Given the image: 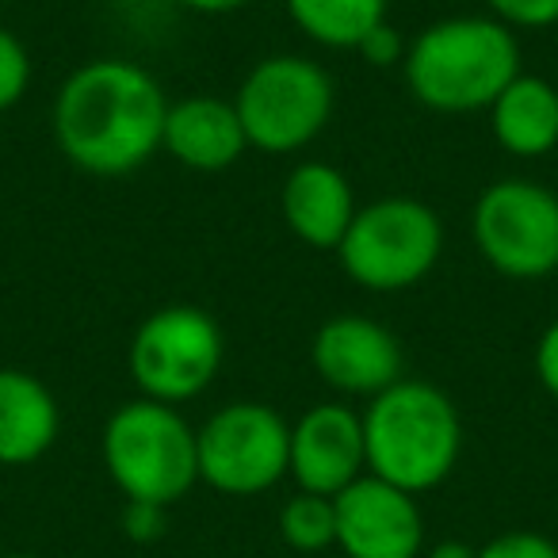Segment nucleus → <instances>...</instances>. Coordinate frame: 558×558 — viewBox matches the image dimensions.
<instances>
[{"instance_id":"obj_8","label":"nucleus","mask_w":558,"mask_h":558,"mask_svg":"<svg viewBox=\"0 0 558 558\" xmlns=\"http://www.w3.org/2000/svg\"><path fill=\"white\" fill-rule=\"evenodd\" d=\"M471 238L497 276L520 283L558 276V195L524 177L494 180L474 199Z\"/></svg>"},{"instance_id":"obj_16","label":"nucleus","mask_w":558,"mask_h":558,"mask_svg":"<svg viewBox=\"0 0 558 558\" xmlns=\"http://www.w3.org/2000/svg\"><path fill=\"white\" fill-rule=\"evenodd\" d=\"M497 146L520 161H539L558 149V88L539 73H520L489 104Z\"/></svg>"},{"instance_id":"obj_6","label":"nucleus","mask_w":558,"mask_h":558,"mask_svg":"<svg viewBox=\"0 0 558 558\" xmlns=\"http://www.w3.org/2000/svg\"><path fill=\"white\" fill-rule=\"evenodd\" d=\"M233 108L248 149L288 157L306 149L329 126L337 108L333 77L306 54H268L241 77Z\"/></svg>"},{"instance_id":"obj_11","label":"nucleus","mask_w":558,"mask_h":558,"mask_svg":"<svg viewBox=\"0 0 558 558\" xmlns=\"http://www.w3.org/2000/svg\"><path fill=\"white\" fill-rule=\"evenodd\" d=\"M311 364L329 390L349 398H375L405 379L398 337L367 314H337L322 322L311 341Z\"/></svg>"},{"instance_id":"obj_15","label":"nucleus","mask_w":558,"mask_h":558,"mask_svg":"<svg viewBox=\"0 0 558 558\" xmlns=\"http://www.w3.org/2000/svg\"><path fill=\"white\" fill-rule=\"evenodd\" d=\"M62 405L39 375L0 367V466H32L58 444Z\"/></svg>"},{"instance_id":"obj_23","label":"nucleus","mask_w":558,"mask_h":558,"mask_svg":"<svg viewBox=\"0 0 558 558\" xmlns=\"http://www.w3.org/2000/svg\"><path fill=\"white\" fill-rule=\"evenodd\" d=\"M405 47H410V43H405L402 32L387 20V24H379L364 43H360L356 54L364 58L367 65H375V70H390V65H402Z\"/></svg>"},{"instance_id":"obj_14","label":"nucleus","mask_w":558,"mask_h":558,"mask_svg":"<svg viewBox=\"0 0 558 558\" xmlns=\"http://www.w3.org/2000/svg\"><path fill=\"white\" fill-rule=\"evenodd\" d=\"M356 195L337 165L329 161H299L279 187V215L303 245L333 248L349 233L356 218Z\"/></svg>"},{"instance_id":"obj_4","label":"nucleus","mask_w":558,"mask_h":558,"mask_svg":"<svg viewBox=\"0 0 558 558\" xmlns=\"http://www.w3.org/2000/svg\"><path fill=\"white\" fill-rule=\"evenodd\" d=\"M100 456L123 501L169 509L184 501L199 482L195 425H187L177 405L154 398H131L104 421Z\"/></svg>"},{"instance_id":"obj_18","label":"nucleus","mask_w":558,"mask_h":558,"mask_svg":"<svg viewBox=\"0 0 558 558\" xmlns=\"http://www.w3.org/2000/svg\"><path fill=\"white\" fill-rule=\"evenodd\" d=\"M279 535L291 550L318 555L326 547H337V509L333 497L322 494H291L279 509Z\"/></svg>"},{"instance_id":"obj_22","label":"nucleus","mask_w":558,"mask_h":558,"mask_svg":"<svg viewBox=\"0 0 558 558\" xmlns=\"http://www.w3.org/2000/svg\"><path fill=\"white\" fill-rule=\"evenodd\" d=\"M165 512L161 505H146V501H126L123 512H119V527L131 543H157L165 535Z\"/></svg>"},{"instance_id":"obj_26","label":"nucleus","mask_w":558,"mask_h":558,"mask_svg":"<svg viewBox=\"0 0 558 558\" xmlns=\"http://www.w3.org/2000/svg\"><path fill=\"white\" fill-rule=\"evenodd\" d=\"M421 558H478V547H471V543H463V539H440V543H433V547H425Z\"/></svg>"},{"instance_id":"obj_19","label":"nucleus","mask_w":558,"mask_h":558,"mask_svg":"<svg viewBox=\"0 0 558 558\" xmlns=\"http://www.w3.org/2000/svg\"><path fill=\"white\" fill-rule=\"evenodd\" d=\"M32 73H35V65H32V54H27L24 39L0 24V111L16 108V104L24 100L27 88H32Z\"/></svg>"},{"instance_id":"obj_9","label":"nucleus","mask_w":558,"mask_h":558,"mask_svg":"<svg viewBox=\"0 0 558 558\" xmlns=\"http://www.w3.org/2000/svg\"><path fill=\"white\" fill-rule=\"evenodd\" d=\"M199 482L226 497H256L288 478L291 421L268 402H226L195 428Z\"/></svg>"},{"instance_id":"obj_12","label":"nucleus","mask_w":558,"mask_h":558,"mask_svg":"<svg viewBox=\"0 0 558 558\" xmlns=\"http://www.w3.org/2000/svg\"><path fill=\"white\" fill-rule=\"evenodd\" d=\"M288 474L303 494L337 497L367 474L364 417L344 402H318L291 421Z\"/></svg>"},{"instance_id":"obj_3","label":"nucleus","mask_w":558,"mask_h":558,"mask_svg":"<svg viewBox=\"0 0 558 558\" xmlns=\"http://www.w3.org/2000/svg\"><path fill=\"white\" fill-rule=\"evenodd\" d=\"M367 474L421 497L444 486L463 456V417L451 395L425 379H398L367 398Z\"/></svg>"},{"instance_id":"obj_5","label":"nucleus","mask_w":558,"mask_h":558,"mask_svg":"<svg viewBox=\"0 0 558 558\" xmlns=\"http://www.w3.org/2000/svg\"><path fill=\"white\" fill-rule=\"evenodd\" d=\"M444 256V222L425 199L383 195L356 207L349 233L337 245L341 271L364 291H410L436 271Z\"/></svg>"},{"instance_id":"obj_7","label":"nucleus","mask_w":558,"mask_h":558,"mask_svg":"<svg viewBox=\"0 0 558 558\" xmlns=\"http://www.w3.org/2000/svg\"><path fill=\"white\" fill-rule=\"evenodd\" d=\"M226 360L222 326L203 306L169 303L154 311L126 344V372L138 398L187 405L210 390Z\"/></svg>"},{"instance_id":"obj_13","label":"nucleus","mask_w":558,"mask_h":558,"mask_svg":"<svg viewBox=\"0 0 558 558\" xmlns=\"http://www.w3.org/2000/svg\"><path fill=\"white\" fill-rule=\"evenodd\" d=\"M161 149L192 172H226L245 157L248 138L233 100L184 96V100H169Z\"/></svg>"},{"instance_id":"obj_1","label":"nucleus","mask_w":558,"mask_h":558,"mask_svg":"<svg viewBox=\"0 0 558 558\" xmlns=\"http://www.w3.org/2000/svg\"><path fill=\"white\" fill-rule=\"evenodd\" d=\"M169 96L131 58H93L62 81L50 108L54 146L73 169L116 180L138 172L161 149Z\"/></svg>"},{"instance_id":"obj_25","label":"nucleus","mask_w":558,"mask_h":558,"mask_svg":"<svg viewBox=\"0 0 558 558\" xmlns=\"http://www.w3.org/2000/svg\"><path fill=\"white\" fill-rule=\"evenodd\" d=\"M180 4L199 12V16H230V12L245 9L248 0H180Z\"/></svg>"},{"instance_id":"obj_10","label":"nucleus","mask_w":558,"mask_h":558,"mask_svg":"<svg viewBox=\"0 0 558 558\" xmlns=\"http://www.w3.org/2000/svg\"><path fill=\"white\" fill-rule=\"evenodd\" d=\"M337 547L344 558H421L425 517L413 494L364 474L333 497Z\"/></svg>"},{"instance_id":"obj_17","label":"nucleus","mask_w":558,"mask_h":558,"mask_svg":"<svg viewBox=\"0 0 558 558\" xmlns=\"http://www.w3.org/2000/svg\"><path fill=\"white\" fill-rule=\"evenodd\" d=\"M291 24L326 50H356L379 24L390 0H283Z\"/></svg>"},{"instance_id":"obj_2","label":"nucleus","mask_w":558,"mask_h":558,"mask_svg":"<svg viewBox=\"0 0 558 558\" xmlns=\"http://www.w3.org/2000/svg\"><path fill=\"white\" fill-rule=\"evenodd\" d=\"M413 100L440 116L489 111L520 77V39L494 16H448L410 39L402 58Z\"/></svg>"},{"instance_id":"obj_24","label":"nucleus","mask_w":558,"mask_h":558,"mask_svg":"<svg viewBox=\"0 0 558 558\" xmlns=\"http://www.w3.org/2000/svg\"><path fill=\"white\" fill-rule=\"evenodd\" d=\"M535 379H539L543 395L558 402V318L535 341Z\"/></svg>"},{"instance_id":"obj_20","label":"nucleus","mask_w":558,"mask_h":558,"mask_svg":"<svg viewBox=\"0 0 558 558\" xmlns=\"http://www.w3.org/2000/svg\"><path fill=\"white\" fill-rule=\"evenodd\" d=\"M486 9L512 32H547L558 24V0H486Z\"/></svg>"},{"instance_id":"obj_27","label":"nucleus","mask_w":558,"mask_h":558,"mask_svg":"<svg viewBox=\"0 0 558 558\" xmlns=\"http://www.w3.org/2000/svg\"><path fill=\"white\" fill-rule=\"evenodd\" d=\"M0 558H43V555H32V550H9V555H0Z\"/></svg>"},{"instance_id":"obj_21","label":"nucleus","mask_w":558,"mask_h":558,"mask_svg":"<svg viewBox=\"0 0 558 558\" xmlns=\"http://www.w3.org/2000/svg\"><path fill=\"white\" fill-rule=\"evenodd\" d=\"M478 558H558V543L543 532H501L478 547Z\"/></svg>"}]
</instances>
